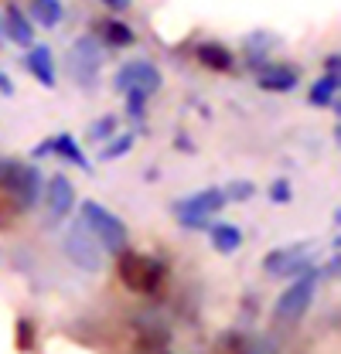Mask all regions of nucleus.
Returning <instances> with one entry per match:
<instances>
[{"mask_svg": "<svg viewBox=\"0 0 341 354\" xmlns=\"http://www.w3.org/2000/svg\"><path fill=\"white\" fill-rule=\"evenodd\" d=\"M79 215H82V221H79V225H82L85 232H89V235L103 245V252H116V256H120V252L127 249V239H130L127 225L116 218L110 208H103L99 201H82Z\"/></svg>", "mask_w": 341, "mask_h": 354, "instance_id": "obj_1", "label": "nucleus"}, {"mask_svg": "<svg viewBox=\"0 0 341 354\" xmlns=\"http://www.w3.org/2000/svg\"><path fill=\"white\" fill-rule=\"evenodd\" d=\"M0 187L10 194V201L21 212H28L42 201V174L35 167L21 164V160H3L0 164Z\"/></svg>", "mask_w": 341, "mask_h": 354, "instance_id": "obj_2", "label": "nucleus"}, {"mask_svg": "<svg viewBox=\"0 0 341 354\" xmlns=\"http://www.w3.org/2000/svg\"><path fill=\"white\" fill-rule=\"evenodd\" d=\"M116 269H120V279L123 286H130L133 293H154L164 279V266L143 252H130L123 249L120 259H116Z\"/></svg>", "mask_w": 341, "mask_h": 354, "instance_id": "obj_3", "label": "nucleus"}, {"mask_svg": "<svg viewBox=\"0 0 341 354\" xmlns=\"http://www.w3.org/2000/svg\"><path fill=\"white\" fill-rule=\"evenodd\" d=\"M317 279L321 276L314 269H307L280 293V300H277V320L280 324H297L300 317L307 313V307L314 304V293H317Z\"/></svg>", "mask_w": 341, "mask_h": 354, "instance_id": "obj_4", "label": "nucleus"}, {"mask_svg": "<svg viewBox=\"0 0 341 354\" xmlns=\"http://www.w3.org/2000/svg\"><path fill=\"white\" fill-rule=\"evenodd\" d=\"M222 205H225L222 187H209V191H198V194L177 201L174 212H177V218H181L184 228H209V215H215Z\"/></svg>", "mask_w": 341, "mask_h": 354, "instance_id": "obj_5", "label": "nucleus"}, {"mask_svg": "<svg viewBox=\"0 0 341 354\" xmlns=\"http://www.w3.org/2000/svg\"><path fill=\"white\" fill-rule=\"evenodd\" d=\"M65 256H69V263L79 266L82 272H99L103 269V245L85 232L82 225H72L65 232Z\"/></svg>", "mask_w": 341, "mask_h": 354, "instance_id": "obj_6", "label": "nucleus"}, {"mask_svg": "<svg viewBox=\"0 0 341 354\" xmlns=\"http://www.w3.org/2000/svg\"><path fill=\"white\" fill-rule=\"evenodd\" d=\"M103 68V48L96 38H79L69 51V72L79 86H96V75Z\"/></svg>", "mask_w": 341, "mask_h": 354, "instance_id": "obj_7", "label": "nucleus"}, {"mask_svg": "<svg viewBox=\"0 0 341 354\" xmlns=\"http://www.w3.org/2000/svg\"><path fill=\"white\" fill-rule=\"evenodd\" d=\"M161 72H157V65L154 62H127L120 72H116V79H113V86L120 88L123 95L127 92H140V95H154L157 88H161Z\"/></svg>", "mask_w": 341, "mask_h": 354, "instance_id": "obj_8", "label": "nucleus"}, {"mask_svg": "<svg viewBox=\"0 0 341 354\" xmlns=\"http://www.w3.org/2000/svg\"><path fill=\"white\" fill-rule=\"evenodd\" d=\"M307 263H311L307 245H290V249H273V252L263 259V269H266L270 276L283 279V276H300V272H307Z\"/></svg>", "mask_w": 341, "mask_h": 354, "instance_id": "obj_9", "label": "nucleus"}, {"mask_svg": "<svg viewBox=\"0 0 341 354\" xmlns=\"http://www.w3.org/2000/svg\"><path fill=\"white\" fill-rule=\"evenodd\" d=\"M44 201H48V208H51L55 218L69 215L72 205H76V187H72V180L65 174H55L48 184H44Z\"/></svg>", "mask_w": 341, "mask_h": 354, "instance_id": "obj_10", "label": "nucleus"}, {"mask_svg": "<svg viewBox=\"0 0 341 354\" xmlns=\"http://www.w3.org/2000/svg\"><path fill=\"white\" fill-rule=\"evenodd\" d=\"M28 72L42 82V86H55V55H51V48L48 44H35L31 51H28Z\"/></svg>", "mask_w": 341, "mask_h": 354, "instance_id": "obj_11", "label": "nucleus"}, {"mask_svg": "<svg viewBox=\"0 0 341 354\" xmlns=\"http://www.w3.org/2000/svg\"><path fill=\"white\" fill-rule=\"evenodd\" d=\"M3 24H7V35H10V41L14 44H28L35 41V28H31V21L24 17V10L21 7H7V14H3Z\"/></svg>", "mask_w": 341, "mask_h": 354, "instance_id": "obj_12", "label": "nucleus"}, {"mask_svg": "<svg viewBox=\"0 0 341 354\" xmlns=\"http://www.w3.org/2000/svg\"><path fill=\"white\" fill-rule=\"evenodd\" d=\"M297 86V72L294 68H266L259 72V88L266 92H290Z\"/></svg>", "mask_w": 341, "mask_h": 354, "instance_id": "obj_13", "label": "nucleus"}, {"mask_svg": "<svg viewBox=\"0 0 341 354\" xmlns=\"http://www.w3.org/2000/svg\"><path fill=\"white\" fill-rule=\"evenodd\" d=\"M195 55H198L202 65H209V68H215V72H229V68H232V55L225 51V44L205 41V44H198Z\"/></svg>", "mask_w": 341, "mask_h": 354, "instance_id": "obj_14", "label": "nucleus"}, {"mask_svg": "<svg viewBox=\"0 0 341 354\" xmlns=\"http://www.w3.org/2000/svg\"><path fill=\"white\" fill-rule=\"evenodd\" d=\"M212 245L218 252H236L243 245V232L229 221H218V225H212Z\"/></svg>", "mask_w": 341, "mask_h": 354, "instance_id": "obj_15", "label": "nucleus"}, {"mask_svg": "<svg viewBox=\"0 0 341 354\" xmlns=\"http://www.w3.org/2000/svg\"><path fill=\"white\" fill-rule=\"evenodd\" d=\"M31 17L42 28H55L65 17V7H62V0H31Z\"/></svg>", "mask_w": 341, "mask_h": 354, "instance_id": "obj_16", "label": "nucleus"}, {"mask_svg": "<svg viewBox=\"0 0 341 354\" xmlns=\"http://www.w3.org/2000/svg\"><path fill=\"white\" fill-rule=\"evenodd\" d=\"M51 150L58 153V157H65V160H72V164H79V167H89L82 157V150H79V143L69 136V133H62V136H55L51 140Z\"/></svg>", "mask_w": 341, "mask_h": 354, "instance_id": "obj_17", "label": "nucleus"}, {"mask_svg": "<svg viewBox=\"0 0 341 354\" xmlns=\"http://www.w3.org/2000/svg\"><path fill=\"white\" fill-rule=\"evenodd\" d=\"M335 95H338V75H324L317 86L311 88V102L314 106H328V102H335Z\"/></svg>", "mask_w": 341, "mask_h": 354, "instance_id": "obj_18", "label": "nucleus"}, {"mask_svg": "<svg viewBox=\"0 0 341 354\" xmlns=\"http://www.w3.org/2000/svg\"><path fill=\"white\" fill-rule=\"evenodd\" d=\"M103 35H106V41L116 44V48H127V44H133V31H130L123 21H116V17L103 24Z\"/></svg>", "mask_w": 341, "mask_h": 354, "instance_id": "obj_19", "label": "nucleus"}, {"mask_svg": "<svg viewBox=\"0 0 341 354\" xmlns=\"http://www.w3.org/2000/svg\"><path fill=\"white\" fill-rule=\"evenodd\" d=\"M215 354H250V341L243 337V334H225V337H218V344H215Z\"/></svg>", "mask_w": 341, "mask_h": 354, "instance_id": "obj_20", "label": "nucleus"}, {"mask_svg": "<svg viewBox=\"0 0 341 354\" xmlns=\"http://www.w3.org/2000/svg\"><path fill=\"white\" fill-rule=\"evenodd\" d=\"M253 184L250 180H232V184H225L222 187V194H225V201H250L253 198Z\"/></svg>", "mask_w": 341, "mask_h": 354, "instance_id": "obj_21", "label": "nucleus"}, {"mask_svg": "<svg viewBox=\"0 0 341 354\" xmlns=\"http://www.w3.org/2000/svg\"><path fill=\"white\" fill-rule=\"evenodd\" d=\"M130 147H133V133H127V136H120V140H110V147L99 153L103 160H116V157H123Z\"/></svg>", "mask_w": 341, "mask_h": 354, "instance_id": "obj_22", "label": "nucleus"}, {"mask_svg": "<svg viewBox=\"0 0 341 354\" xmlns=\"http://www.w3.org/2000/svg\"><path fill=\"white\" fill-rule=\"evenodd\" d=\"M17 215H21V208H17V205L10 201V194L0 187V225H10Z\"/></svg>", "mask_w": 341, "mask_h": 354, "instance_id": "obj_23", "label": "nucleus"}, {"mask_svg": "<svg viewBox=\"0 0 341 354\" xmlns=\"http://www.w3.org/2000/svg\"><path fill=\"white\" fill-rule=\"evenodd\" d=\"M270 201L287 205V201H290V180H277V184L270 187Z\"/></svg>", "mask_w": 341, "mask_h": 354, "instance_id": "obj_24", "label": "nucleus"}, {"mask_svg": "<svg viewBox=\"0 0 341 354\" xmlns=\"http://www.w3.org/2000/svg\"><path fill=\"white\" fill-rule=\"evenodd\" d=\"M143 106H147V95H140V92H127V109L133 120H140L143 116Z\"/></svg>", "mask_w": 341, "mask_h": 354, "instance_id": "obj_25", "label": "nucleus"}, {"mask_svg": "<svg viewBox=\"0 0 341 354\" xmlns=\"http://www.w3.org/2000/svg\"><path fill=\"white\" fill-rule=\"evenodd\" d=\"M113 127H116V116H106L103 123H96L89 133H92V136H110V133H113Z\"/></svg>", "mask_w": 341, "mask_h": 354, "instance_id": "obj_26", "label": "nucleus"}, {"mask_svg": "<svg viewBox=\"0 0 341 354\" xmlns=\"http://www.w3.org/2000/svg\"><path fill=\"white\" fill-rule=\"evenodd\" d=\"M250 354H277V351H273L270 341H256V344H250Z\"/></svg>", "mask_w": 341, "mask_h": 354, "instance_id": "obj_27", "label": "nucleus"}, {"mask_svg": "<svg viewBox=\"0 0 341 354\" xmlns=\"http://www.w3.org/2000/svg\"><path fill=\"white\" fill-rule=\"evenodd\" d=\"M106 7H113V10H127L130 7V0H103Z\"/></svg>", "mask_w": 341, "mask_h": 354, "instance_id": "obj_28", "label": "nucleus"}, {"mask_svg": "<svg viewBox=\"0 0 341 354\" xmlns=\"http://www.w3.org/2000/svg\"><path fill=\"white\" fill-rule=\"evenodd\" d=\"M0 92H3V95H10V92H14V86H10V79H7L3 72H0Z\"/></svg>", "mask_w": 341, "mask_h": 354, "instance_id": "obj_29", "label": "nucleus"}]
</instances>
